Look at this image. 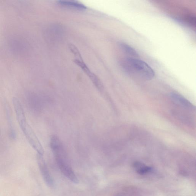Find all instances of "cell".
Here are the masks:
<instances>
[{
	"mask_svg": "<svg viewBox=\"0 0 196 196\" xmlns=\"http://www.w3.org/2000/svg\"><path fill=\"white\" fill-rule=\"evenodd\" d=\"M122 69L130 75L146 80L154 78L155 73L153 69L143 60L134 58H126L121 63Z\"/></svg>",
	"mask_w": 196,
	"mask_h": 196,
	"instance_id": "cell-1",
	"label": "cell"
},
{
	"mask_svg": "<svg viewBox=\"0 0 196 196\" xmlns=\"http://www.w3.org/2000/svg\"><path fill=\"white\" fill-rule=\"evenodd\" d=\"M21 129L30 145L38 152L39 154L43 155V148L33 130L27 123L26 118L18 122Z\"/></svg>",
	"mask_w": 196,
	"mask_h": 196,
	"instance_id": "cell-2",
	"label": "cell"
},
{
	"mask_svg": "<svg viewBox=\"0 0 196 196\" xmlns=\"http://www.w3.org/2000/svg\"><path fill=\"white\" fill-rule=\"evenodd\" d=\"M74 62L76 65L80 67L83 71L90 78L96 87L99 90H102L103 88V85H102V82L97 76L94 73H93L89 69V67L86 65L85 62H84L83 60H79L77 59H75Z\"/></svg>",
	"mask_w": 196,
	"mask_h": 196,
	"instance_id": "cell-3",
	"label": "cell"
},
{
	"mask_svg": "<svg viewBox=\"0 0 196 196\" xmlns=\"http://www.w3.org/2000/svg\"><path fill=\"white\" fill-rule=\"evenodd\" d=\"M37 160L39 169L44 181L49 187H52L53 185V180L50 174L48 168L43 158V155L38 154Z\"/></svg>",
	"mask_w": 196,
	"mask_h": 196,
	"instance_id": "cell-4",
	"label": "cell"
},
{
	"mask_svg": "<svg viewBox=\"0 0 196 196\" xmlns=\"http://www.w3.org/2000/svg\"><path fill=\"white\" fill-rule=\"evenodd\" d=\"M170 96L174 102L181 106L189 109H193L195 108V106L189 101L177 93H172Z\"/></svg>",
	"mask_w": 196,
	"mask_h": 196,
	"instance_id": "cell-5",
	"label": "cell"
},
{
	"mask_svg": "<svg viewBox=\"0 0 196 196\" xmlns=\"http://www.w3.org/2000/svg\"><path fill=\"white\" fill-rule=\"evenodd\" d=\"M58 2L59 5L64 7L69 8L80 11L85 10L87 9V7L85 5L76 1L61 0L58 1Z\"/></svg>",
	"mask_w": 196,
	"mask_h": 196,
	"instance_id": "cell-6",
	"label": "cell"
},
{
	"mask_svg": "<svg viewBox=\"0 0 196 196\" xmlns=\"http://www.w3.org/2000/svg\"><path fill=\"white\" fill-rule=\"evenodd\" d=\"M119 46L121 50L126 54L129 55L130 56V58H136L139 57V55L137 52L128 44L120 42L119 43Z\"/></svg>",
	"mask_w": 196,
	"mask_h": 196,
	"instance_id": "cell-7",
	"label": "cell"
},
{
	"mask_svg": "<svg viewBox=\"0 0 196 196\" xmlns=\"http://www.w3.org/2000/svg\"><path fill=\"white\" fill-rule=\"evenodd\" d=\"M134 167L137 172L139 174H145L149 173L152 170V168L151 167L147 166L141 162L135 163Z\"/></svg>",
	"mask_w": 196,
	"mask_h": 196,
	"instance_id": "cell-8",
	"label": "cell"
},
{
	"mask_svg": "<svg viewBox=\"0 0 196 196\" xmlns=\"http://www.w3.org/2000/svg\"><path fill=\"white\" fill-rule=\"evenodd\" d=\"M69 48L70 50L72 52L75 57L76 58V59L79 60H83L81 54L80 53L78 48L74 44H70L69 45Z\"/></svg>",
	"mask_w": 196,
	"mask_h": 196,
	"instance_id": "cell-9",
	"label": "cell"
}]
</instances>
